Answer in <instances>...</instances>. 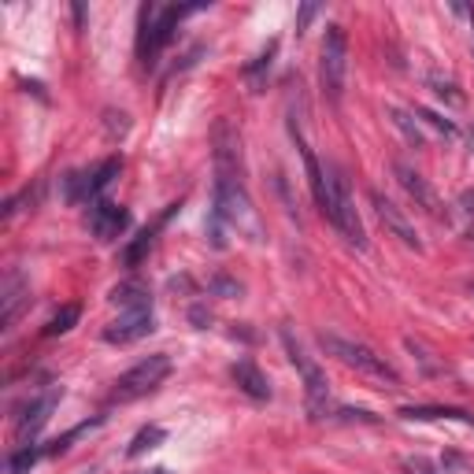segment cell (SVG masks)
I'll return each instance as SVG.
<instances>
[{
    "instance_id": "52a82bcc",
    "label": "cell",
    "mask_w": 474,
    "mask_h": 474,
    "mask_svg": "<svg viewBox=\"0 0 474 474\" xmlns=\"http://www.w3.org/2000/svg\"><path fill=\"white\" fill-rule=\"evenodd\" d=\"M282 345H286V353H289L293 367L301 370V378H304V393H308V408H312V415H322V412H327V396H330V389H327V374L319 370V363L304 353L301 341H296L289 330H282Z\"/></svg>"
},
{
    "instance_id": "44dd1931",
    "label": "cell",
    "mask_w": 474,
    "mask_h": 474,
    "mask_svg": "<svg viewBox=\"0 0 474 474\" xmlns=\"http://www.w3.org/2000/svg\"><path fill=\"white\" fill-rule=\"evenodd\" d=\"M34 463H37V448L34 445H22L19 453H12V460H8V474H27Z\"/></svg>"
},
{
    "instance_id": "7a4b0ae2",
    "label": "cell",
    "mask_w": 474,
    "mask_h": 474,
    "mask_svg": "<svg viewBox=\"0 0 474 474\" xmlns=\"http://www.w3.org/2000/svg\"><path fill=\"white\" fill-rule=\"evenodd\" d=\"M319 345H322V353H327V356H334V360H341L345 367H353V370L367 374V378H378V382H389V386L401 382V374H396V370L386 363V356H378V353H374V348H367L363 341H353V337H341V334H327V330H322V334H319Z\"/></svg>"
},
{
    "instance_id": "ba28073f",
    "label": "cell",
    "mask_w": 474,
    "mask_h": 474,
    "mask_svg": "<svg viewBox=\"0 0 474 474\" xmlns=\"http://www.w3.org/2000/svg\"><path fill=\"white\" fill-rule=\"evenodd\" d=\"M393 174H396V182L404 186V193L412 196V201L419 204V208H427V215H434V219H441L445 215V204H441V196L434 193V186L422 179V174L412 167V163H404V160H396L393 163Z\"/></svg>"
},
{
    "instance_id": "5bb4252c",
    "label": "cell",
    "mask_w": 474,
    "mask_h": 474,
    "mask_svg": "<svg viewBox=\"0 0 474 474\" xmlns=\"http://www.w3.org/2000/svg\"><path fill=\"white\" fill-rule=\"evenodd\" d=\"M27 296H30V289H27V282L19 279V274H8V282H4V315H0V322H4V330H12V322H15V315H19V308L27 304Z\"/></svg>"
},
{
    "instance_id": "5b68a950",
    "label": "cell",
    "mask_w": 474,
    "mask_h": 474,
    "mask_svg": "<svg viewBox=\"0 0 474 474\" xmlns=\"http://www.w3.org/2000/svg\"><path fill=\"white\" fill-rule=\"evenodd\" d=\"M196 8H141V34H137V56L145 67H153L156 56L163 53V45L174 37V27H179V19L189 15Z\"/></svg>"
},
{
    "instance_id": "ffe728a7",
    "label": "cell",
    "mask_w": 474,
    "mask_h": 474,
    "mask_svg": "<svg viewBox=\"0 0 474 474\" xmlns=\"http://www.w3.org/2000/svg\"><path fill=\"white\" fill-rule=\"evenodd\" d=\"M389 115H393L396 127H401V130L408 134L412 145H427V137H422V130H419V122H412V115H408L404 108H389Z\"/></svg>"
},
{
    "instance_id": "3957f363",
    "label": "cell",
    "mask_w": 474,
    "mask_h": 474,
    "mask_svg": "<svg viewBox=\"0 0 474 474\" xmlns=\"http://www.w3.org/2000/svg\"><path fill=\"white\" fill-rule=\"evenodd\" d=\"M327 215L334 227L341 230V237L348 241V245H356L360 253L367 248V234H363V222H360V215H356V204H353V193H348V182H345V174H341V167H334V163H327Z\"/></svg>"
},
{
    "instance_id": "6da1fadb",
    "label": "cell",
    "mask_w": 474,
    "mask_h": 474,
    "mask_svg": "<svg viewBox=\"0 0 474 474\" xmlns=\"http://www.w3.org/2000/svg\"><path fill=\"white\" fill-rule=\"evenodd\" d=\"M215 201H212V237L222 248L227 237L222 230L234 227L237 234H260V222L253 212V201H248L245 189V163H241V137L234 130L230 119L215 122Z\"/></svg>"
},
{
    "instance_id": "2e32d148",
    "label": "cell",
    "mask_w": 474,
    "mask_h": 474,
    "mask_svg": "<svg viewBox=\"0 0 474 474\" xmlns=\"http://www.w3.org/2000/svg\"><path fill=\"white\" fill-rule=\"evenodd\" d=\"M404 419H456V422H467L474 427V415L463 412V408H401Z\"/></svg>"
},
{
    "instance_id": "7402d4cb",
    "label": "cell",
    "mask_w": 474,
    "mask_h": 474,
    "mask_svg": "<svg viewBox=\"0 0 474 474\" xmlns=\"http://www.w3.org/2000/svg\"><path fill=\"white\" fill-rule=\"evenodd\" d=\"M270 56H274V41L263 48V53H260V60L253 63V67H248V82H253V89H260L263 86V71H270Z\"/></svg>"
},
{
    "instance_id": "277c9868",
    "label": "cell",
    "mask_w": 474,
    "mask_h": 474,
    "mask_svg": "<svg viewBox=\"0 0 474 474\" xmlns=\"http://www.w3.org/2000/svg\"><path fill=\"white\" fill-rule=\"evenodd\" d=\"M170 356L167 353H153V356H145L137 360L127 374H119L115 386H112V401L119 404H130V401H141V396H148L153 389L163 386V378L170 374Z\"/></svg>"
},
{
    "instance_id": "4fadbf2b",
    "label": "cell",
    "mask_w": 474,
    "mask_h": 474,
    "mask_svg": "<svg viewBox=\"0 0 474 474\" xmlns=\"http://www.w3.org/2000/svg\"><path fill=\"white\" fill-rule=\"evenodd\" d=\"M230 378L237 382V389H241L245 396H253V401H267V396H270L267 374H263L253 360H237V363L230 367Z\"/></svg>"
},
{
    "instance_id": "484cf974",
    "label": "cell",
    "mask_w": 474,
    "mask_h": 474,
    "mask_svg": "<svg viewBox=\"0 0 474 474\" xmlns=\"http://www.w3.org/2000/svg\"><path fill=\"white\" fill-rule=\"evenodd\" d=\"M470 19H474V12H470Z\"/></svg>"
},
{
    "instance_id": "30bf717a",
    "label": "cell",
    "mask_w": 474,
    "mask_h": 474,
    "mask_svg": "<svg viewBox=\"0 0 474 474\" xmlns=\"http://www.w3.org/2000/svg\"><path fill=\"white\" fill-rule=\"evenodd\" d=\"M60 404V386H48V389H41L34 401H27L22 404V412H19V437L27 441V437H34L45 422H48V415H53V408Z\"/></svg>"
},
{
    "instance_id": "9a60e30c",
    "label": "cell",
    "mask_w": 474,
    "mask_h": 474,
    "mask_svg": "<svg viewBox=\"0 0 474 474\" xmlns=\"http://www.w3.org/2000/svg\"><path fill=\"white\" fill-rule=\"evenodd\" d=\"M112 304H119L122 312H145V308H153V296H148L141 282H122L112 289Z\"/></svg>"
},
{
    "instance_id": "9c48e42d",
    "label": "cell",
    "mask_w": 474,
    "mask_h": 474,
    "mask_svg": "<svg viewBox=\"0 0 474 474\" xmlns=\"http://www.w3.org/2000/svg\"><path fill=\"white\" fill-rule=\"evenodd\" d=\"M156 330V315L153 308H145V312H122L115 322H108L104 327V341L108 345H130V341H141Z\"/></svg>"
},
{
    "instance_id": "8fae6325",
    "label": "cell",
    "mask_w": 474,
    "mask_h": 474,
    "mask_svg": "<svg viewBox=\"0 0 474 474\" xmlns=\"http://www.w3.org/2000/svg\"><path fill=\"white\" fill-rule=\"evenodd\" d=\"M370 204H374V212H378V219H382V227L393 234V237H401L408 248H415V253H419V248H422V241H419V234H415V227H412V222H408V215L401 212V208H396L393 201H389V196H382L378 189H370Z\"/></svg>"
},
{
    "instance_id": "7c38bea8",
    "label": "cell",
    "mask_w": 474,
    "mask_h": 474,
    "mask_svg": "<svg viewBox=\"0 0 474 474\" xmlns=\"http://www.w3.org/2000/svg\"><path fill=\"white\" fill-rule=\"evenodd\" d=\"M89 227H93V234L101 237V241H115L122 230L130 227V215H127V208L115 204V201H96L93 212H89Z\"/></svg>"
},
{
    "instance_id": "603a6c76",
    "label": "cell",
    "mask_w": 474,
    "mask_h": 474,
    "mask_svg": "<svg viewBox=\"0 0 474 474\" xmlns=\"http://www.w3.org/2000/svg\"><path fill=\"white\" fill-rule=\"evenodd\" d=\"M415 115L422 119V122H427V127H434L437 134H445V137H456L460 130L453 127V122H448V119H441V115H434V112H427V108H415Z\"/></svg>"
},
{
    "instance_id": "ac0fdd59",
    "label": "cell",
    "mask_w": 474,
    "mask_h": 474,
    "mask_svg": "<svg viewBox=\"0 0 474 474\" xmlns=\"http://www.w3.org/2000/svg\"><path fill=\"white\" fill-rule=\"evenodd\" d=\"M119 170H122V163H119V160H108V163L96 167V170L89 174V196H101V193L108 189V182L115 179Z\"/></svg>"
},
{
    "instance_id": "8992f818",
    "label": "cell",
    "mask_w": 474,
    "mask_h": 474,
    "mask_svg": "<svg viewBox=\"0 0 474 474\" xmlns=\"http://www.w3.org/2000/svg\"><path fill=\"white\" fill-rule=\"evenodd\" d=\"M345 74H348V37L337 22H330L322 34V53H319V82L330 104H341L345 96Z\"/></svg>"
},
{
    "instance_id": "e0dca14e",
    "label": "cell",
    "mask_w": 474,
    "mask_h": 474,
    "mask_svg": "<svg viewBox=\"0 0 474 474\" xmlns=\"http://www.w3.org/2000/svg\"><path fill=\"white\" fill-rule=\"evenodd\" d=\"M79 304H67V308H60L53 319H48V327H45V334L48 337H60V334H67L71 327H74V322H79Z\"/></svg>"
},
{
    "instance_id": "cb8c5ba5",
    "label": "cell",
    "mask_w": 474,
    "mask_h": 474,
    "mask_svg": "<svg viewBox=\"0 0 474 474\" xmlns=\"http://www.w3.org/2000/svg\"><path fill=\"white\" fill-rule=\"evenodd\" d=\"M408 470H412V474H430V467L422 463V460H412V463H408Z\"/></svg>"
},
{
    "instance_id": "d4e9b609",
    "label": "cell",
    "mask_w": 474,
    "mask_h": 474,
    "mask_svg": "<svg viewBox=\"0 0 474 474\" xmlns=\"http://www.w3.org/2000/svg\"><path fill=\"white\" fill-rule=\"evenodd\" d=\"M470 293H474V282H470Z\"/></svg>"
},
{
    "instance_id": "d6986e66",
    "label": "cell",
    "mask_w": 474,
    "mask_h": 474,
    "mask_svg": "<svg viewBox=\"0 0 474 474\" xmlns=\"http://www.w3.org/2000/svg\"><path fill=\"white\" fill-rule=\"evenodd\" d=\"M163 437H167L163 427H148V430H141V434L130 441V456H141V453H148V448H160Z\"/></svg>"
}]
</instances>
